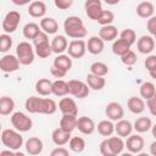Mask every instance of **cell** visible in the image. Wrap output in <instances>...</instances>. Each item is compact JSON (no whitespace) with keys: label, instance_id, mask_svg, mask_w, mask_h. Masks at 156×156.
Masks as SVG:
<instances>
[{"label":"cell","instance_id":"cell-30","mask_svg":"<svg viewBox=\"0 0 156 156\" xmlns=\"http://www.w3.org/2000/svg\"><path fill=\"white\" fill-rule=\"evenodd\" d=\"M107 143L110 145V149H111V152L113 156L116 155H119L123 152V149L126 147V143L123 141L122 136H110L107 138Z\"/></svg>","mask_w":156,"mask_h":156},{"label":"cell","instance_id":"cell-48","mask_svg":"<svg viewBox=\"0 0 156 156\" xmlns=\"http://www.w3.org/2000/svg\"><path fill=\"white\" fill-rule=\"evenodd\" d=\"M99 150H100V154L102 156H113L112 152H111V149H110V145L107 143V139L102 140L99 145Z\"/></svg>","mask_w":156,"mask_h":156},{"label":"cell","instance_id":"cell-19","mask_svg":"<svg viewBox=\"0 0 156 156\" xmlns=\"http://www.w3.org/2000/svg\"><path fill=\"white\" fill-rule=\"evenodd\" d=\"M127 107H128V110H129L132 113H134V115H140V113H143L144 110H145L144 99H143L141 96H140V98H138V96H132V98H129L128 101H127Z\"/></svg>","mask_w":156,"mask_h":156},{"label":"cell","instance_id":"cell-39","mask_svg":"<svg viewBox=\"0 0 156 156\" xmlns=\"http://www.w3.org/2000/svg\"><path fill=\"white\" fill-rule=\"evenodd\" d=\"M139 93H140V96L144 100H149L150 98H152L155 95L156 88H155L154 83H151V82H144V83H141V85L139 88Z\"/></svg>","mask_w":156,"mask_h":156},{"label":"cell","instance_id":"cell-51","mask_svg":"<svg viewBox=\"0 0 156 156\" xmlns=\"http://www.w3.org/2000/svg\"><path fill=\"white\" fill-rule=\"evenodd\" d=\"M50 156H69V151L63 146H57L50 152Z\"/></svg>","mask_w":156,"mask_h":156},{"label":"cell","instance_id":"cell-29","mask_svg":"<svg viewBox=\"0 0 156 156\" xmlns=\"http://www.w3.org/2000/svg\"><path fill=\"white\" fill-rule=\"evenodd\" d=\"M77 122H78L77 116H74V115H62V117L60 119V127L62 129H65L66 132L72 133L77 128Z\"/></svg>","mask_w":156,"mask_h":156},{"label":"cell","instance_id":"cell-56","mask_svg":"<svg viewBox=\"0 0 156 156\" xmlns=\"http://www.w3.org/2000/svg\"><path fill=\"white\" fill-rule=\"evenodd\" d=\"M151 133H152V136L156 139V124H152V127H151Z\"/></svg>","mask_w":156,"mask_h":156},{"label":"cell","instance_id":"cell-53","mask_svg":"<svg viewBox=\"0 0 156 156\" xmlns=\"http://www.w3.org/2000/svg\"><path fill=\"white\" fill-rule=\"evenodd\" d=\"M15 5H17V6H24V5H28V4H30L33 0H11Z\"/></svg>","mask_w":156,"mask_h":156},{"label":"cell","instance_id":"cell-49","mask_svg":"<svg viewBox=\"0 0 156 156\" xmlns=\"http://www.w3.org/2000/svg\"><path fill=\"white\" fill-rule=\"evenodd\" d=\"M54 4L58 10H68L73 5V0H54Z\"/></svg>","mask_w":156,"mask_h":156},{"label":"cell","instance_id":"cell-44","mask_svg":"<svg viewBox=\"0 0 156 156\" xmlns=\"http://www.w3.org/2000/svg\"><path fill=\"white\" fill-rule=\"evenodd\" d=\"M136 60H138L136 58V54L133 50H129L124 55L121 56V61L126 66H133V65H135L136 63Z\"/></svg>","mask_w":156,"mask_h":156},{"label":"cell","instance_id":"cell-38","mask_svg":"<svg viewBox=\"0 0 156 156\" xmlns=\"http://www.w3.org/2000/svg\"><path fill=\"white\" fill-rule=\"evenodd\" d=\"M40 102L41 98L38 96H29L24 101V107L29 113H39L40 110Z\"/></svg>","mask_w":156,"mask_h":156},{"label":"cell","instance_id":"cell-10","mask_svg":"<svg viewBox=\"0 0 156 156\" xmlns=\"http://www.w3.org/2000/svg\"><path fill=\"white\" fill-rule=\"evenodd\" d=\"M20 60L15 55H4L0 60V69L4 73H12L20 68Z\"/></svg>","mask_w":156,"mask_h":156},{"label":"cell","instance_id":"cell-42","mask_svg":"<svg viewBox=\"0 0 156 156\" xmlns=\"http://www.w3.org/2000/svg\"><path fill=\"white\" fill-rule=\"evenodd\" d=\"M12 46V38L9 33H2L0 35V51L6 52Z\"/></svg>","mask_w":156,"mask_h":156},{"label":"cell","instance_id":"cell-6","mask_svg":"<svg viewBox=\"0 0 156 156\" xmlns=\"http://www.w3.org/2000/svg\"><path fill=\"white\" fill-rule=\"evenodd\" d=\"M20 21H21V13L18 11H9L4 20H2V30L4 33H13L16 32V29L18 28V24H20Z\"/></svg>","mask_w":156,"mask_h":156},{"label":"cell","instance_id":"cell-17","mask_svg":"<svg viewBox=\"0 0 156 156\" xmlns=\"http://www.w3.org/2000/svg\"><path fill=\"white\" fill-rule=\"evenodd\" d=\"M26 151L29 154V155H39L41 154L43 149H44V144L41 141V139L37 138V136H30L27 141H26Z\"/></svg>","mask_w":156,"mask_h":156},{"label":"cell","instance_id":"cell-37","mask_svg":"<svg viewBox=\"0 0 156 156\" xmlns=\"http://www.w3.org/2000/svg\"><path fill=\"white\" fill-rule=\"evenodd\" d=\"M151 127H152V122L149 117H139L133 124V128L138 133H146L151 129Z\"/></svg>","mask_w":156,"mask_h":156},{"label":"cell","instance_id":"cell-31","mask_svg":"<svg viewBox=\"0 0 156 156\" xmlns=\"http://www.w3.org/2000/svg\"><path fill=\"white\" fill-rule=\"evenodd\" d=\"M52 94L55 96H66L69 94V88H68V82L63 79H56L52 82Z\"/></svg>","mask_w":156,"mask_h":156},{"label":"cell","instance_id":"cell-41","mask_svg":"<svg viewBox=\"0 0 156 156\" xmlns=\"http://www.w3.org/2000/svg\"><path fill=\"white\" fill-rule=\"evenodd\" d=\"M90 73L96 74V76L105 77L108 73V66L106 63H104V62H100V61L93 62L90 65Z\"/></svg>","mask_w":156,"mask_h":156},{"label":"cell","instance_id":"cell-27","mask_svg":"<svg viewBox=\"0 0 156 156\" xmlns=\"http://www.w3.org/2000/svg\"><path fill=\"white\" fill-rule=\"evenodd\" d=\"M58 108V105L55 102V100L49 99V98H41L40 102V115H54Z\"/></svg>","mask_w":156,"mask_h":156},{"label":"cell","instance_id":"cell-11","mask_svg":"<svg viewBox=\"0 0 156 156\" xmlns=\"http://www.w3.org/2000/svg\"><path fill=\"white\" fill-rule=\"evenodd\" d=\"M124 143H126L127 150L130 154H140L145 145L144 138L139 134H130L129 136H127V140Z\"/></svg>","mask_w":156,"mask_h":156},{"label":"cell","instance_id":"cell-35","mask_svg":"<svg viewBox=\"0 0 156 156\" xmlns=\"http://www.w3.org/2000/svg\"><path fill=\"white\" fill-rule=\"evenodd\" d=\"M15 110V101L10 96H2L0 99V115L7 116L12 113Z\"/></svg>","mask_w":156,"mask_h":156},{"label":"cell","instance_id":"cell-2","mask_svg":"<svg viewBox=\"0 0 156 156\" xmlns=\"http://www.w3.org/2000/svg\"><path fill=\"white\" fill-rule=\"evenodd\" d=\"M1 143L7 149H11L13 151H17L23 145V136L21 135V132L17 129H4L1 132Z\"/></svg>","mask_w":156,"mask_h":156},{"label":"cell","instance_id":"cell-40","mask_svg":"<svg viewBox=\"0 0 156 156\" xmlns=\"http://www.w3.org/2000/svg\"><path fill=\"white\" fill-rule=\"evenodd\" d=\"M68 146L69 150L73 152H83L85 149V140L82 136H71L69 141H68Z\"/></svg>","mask_w":156,"mask_h":156},{"label":"cell","instance_id":"cell-57","mask_svg":"<svg viewBox=\"0 0 156 156\" xmlns=\"http://www.w3.org/2000/svg\"><path fill=\"white\" fill-rule=\"evenodd\" d=\"M149 74H150V77H151V78L156 79V69H152V71H150V72H149Z\"/></svg>","mask_w":156,"mask_h":156},{"label":"cell","instance_id":"cell-24","mask_svg":"<svg viewBox=\"0 0 156 156\" xmlns=\"http://www.w3.org/2000/svg\"><path fill=\"white\" fill-rule=\"evenodd\" d=\"M155 6L150 1H141L136 6V15L141 18H150L154 16Z\"/></svg>","mask_w":156,"mask_h":156},{"label":"cell","instance_id":"cell-45","mask_svg":"<svg viewBox=\"0 0 156 156\" xmlns=\"http://www.w3.org/2000/svg\"><path fill=\"white\" fill-rule=\"evenodd\" d=\"M115 20V15L112 11L110 10H104L101 17L98 20V23H100L101 26H107V24H111Z\"/></svg>","mask_w":156,"mask_h":156},{"label":"cell","instance_id":"cell-20","mask_svg":"<svg viewBox=\"0 0 156 156\" xmlns=\"http://www.w3.org/2000/svg\"><path fill=\"white\" fill-rule=\"evenodd\" d=\"M46 13V5L43 1H32L28 7V15L34 18H43Z\"/></svg>","mask_w":156,"mask_h":156},{"label":"cell","instance_id":"cell-52","mask_svg":"<svg viewBox=\"0 0 156 156\" xmlns=\"http://www.w3.org/2000/svg\"><path fill=\"white\" fill-rule=\"evenodd\" d=\"M50 73H51L52 77H55V78H57V79H61V78H63V77L66 76L67 72H65V71H62V69H60V68L52 66V67L50 68Z\"/></svg>","mask_w":156,"mask_h":156},{"label":"cell","instance_id":"cell-34","mask_svg":"<svg viewBox=\"0 0 156 156\" xmlns=\"http://www.w3.org/2000/svg\"><path fill=\"white\" fill-rule=\"evenodd\" d=\"M41 32V28H40V24H37L34 22H29L27 24H24L23 29H22V33H23V37L26 39H34L39 33Z\"/></svg>","mask_w":156,"mask_h":156},{"label":"cell","instance_id":"cell-26","mask_svg":"<svg viewBox=\"0 0 156 156\" xmlns=\"http://www.w3.org/2000/svg\"><path fill=\"white\" fill-rule=\"evenodd\" d=\"M35 91L41 96H48L52 94V82L48 78H40L35 83Z\"/></svg>","mask_w":156,"mask_h":156},{"label":"cell","instance_id":"cell-50","mask_svg":"<svg viewBox=\"0 0 156 156\" xmlns=\"http://www.w3.org/2000/svg\"><path fill=\"white\" fill-rule=\"evenodd\" d=\"M146 106H147L150 113L156 117V93H155V95L152 98H150L149 100H146Z\"/></svg>","mask_w":156,"mask_h":156},{"label":"cell","instance_id":"cell-13","mask_svg":"<svg viewBox=\"0 0 156 156\" xmlns=\"http://www.w3.org/2000/svg\"><path fill=\"white\" fill-rule=\"evenodd\" d=\"M155 39L151 35H141L136 40V48L140 54L150 55L155 49Z\"/></svg>","mask_w":156,"mask_h":156},{"label":"cell","instance_id":"cell-9","mask_svg":"<svg viewBox=\"0 0 156 156\" xmlns=\"http://www.w3.org/2000/svg\"><path fill=\"white\" fill-rule=\"evenodd\" d=\"M67 51L72 58H82L87 52V43L83 39H73L69 41Z\"/></svg>","mask_w":156,"mask_h":156},{"label":"cell","instance_id":"cell-15","mask_svg":"<svg viewBox=\"0 0 156 156\" xmlns=\"http://www.w3.org/2000/svg\"><path fill=\"white\" fill-rule=\"evenodd\" d=\"M77 128L78 130L84 134V135H90L94 133L96 126L94 123V121L90 118V117H87V116H82L78 118V122H77Z\"/></svg>","mask_w":156,"mask_h":156},{"label":"cell","instance_id":"cell-43","mask_svg":"<svg viewBox=\"0 0 156 156\" xmlns=\"http://www.w3.org/2000/svg\"><path fill=\"white\" fill-rule=\"evenodd\" d=\"M119 38H122L123 40H126L127 43H129L130 45H133L134 43H136V34L134 32V29L132 28H126L121 32Z\"/></svg>","mask_w":156,"mask_h":156},{"label":"cell","instance_id":"cell-54","mask_svg":"<svg viewBox=\"0 0 156 156\" xmlns=\"http://www.w3.org/2000/svg\"><path fill=\"white\" fill-rule=\"evenodd\" d=\"M150 154L156 156V139H155V141H152L150 144Z\"/></svg>","mask_w":156,"mask_h":156},{"label":"cell","instance_id":"cell-47","mask_svg":"<svg viewBox=\"0 0 156 156\" xmlns=\"http://www.w3.org/2000/svg\"><path fill=\"white\" fill-rule=\"evenodd\" d=\"M144 66H145V68H146L149 72L152 71V69H156V55H149V56L145 58Z\"/></svg>","mask_w":156,"mask_h":156},{"label":"cell","instance_id":"cell-23","mask_svg":"<svg viewBox=\"0 0 156 156\" xmlns=\"http://www.w3.org/2000/svg\"><path fill=\"white\" fill-rule=\"evenodd\" d=\"M51 48H52V52L60 55V54H63V51L67 50L68 48V41H67V38L65 35H55L54 39L51 40Z\"/></svg>","mask_w":156,"mask_h":156},{"label":"cell","instance_id":"cell-5","mask_svg":"<svg viewBox=\"0 0 156 156\" xmlns=\"http://www.w3.org/2000/svg\"><path fill=\"white\" fill-rule=\"evenodd\" d=\"M10 121H11V124L15 129H17L18 132L21 133H24V132H28L32 129L33 127V121L30 117H28L26 113L21 112V111H17V112H13L10 117Z\"/></svg>","mask_w":156,"mask_h":156},{"label":"cell","instance_id":"cell-28","mask_svg":"<svg viewBox=\"0 0 156 156\" xmlns=\"http://www.w3.org/2000/svg\"><path fill=\"white\" fill-rule=\"evenodd\" d=\"M40 28L46 34H55L58 30V23L52 17H43L40 20Z\"/></svg>","mask_w":156,"mask_h":156},{"label":"cell","instance_id":"cell-32","mask_svg":"<svg viewBox=\"0 0 156 156\" xmlns=\"http://www.w3.org/2000/svg\"><path fill=\"white\" fill-rule=\"evenodd\" d=\"M87 84L89 85L90 89L93 90H101L105 88V84H106V80L104 77L101 76H96V74H93V73H89L87 76Z\"/></svg>","mask_w":156,"mask_h":156},{"label":"cell","instance_id":"cell-16","mask_svg":"<svg viewBox=\"0 0 156 156\" xmlns=\"http://www.w3.org/2000/svg\"><path fill=\"white\" fill-rule=\"evenodd\" d=\"M69 139H71V133L69 132H66L61 127L54 129L52 133H51V140L57 146H63V145L68 144Z\"/></svg>","mask_w":156,"mask_h":156},{"label":"cell","instance_id":"cell-46","mask_svg":"<svg viewBox=\"0 0 156 156\" xmlns=\"http://www.w3.org/2000/svg\"><path fill=\"white\" fill-rule=\"evenodd\" d=\"M146 28H147L150 35H151V37L155 39V41H156V16H152V17L147 18Z\"/></svg>","mask_w":156,"mask_h":156},{"label":"cell","instance_id":"cell-4","mask_svg":"<svg viewBox=\"0 0 156 156\" xmlns=\"http://www.w3.org/2000/svg\"><path fill=\"white\" fill-rule=\"evenodd\" d=\"M16 56L20 60V63L23 66H29L34 61L35 50L28 41H21L16 46Z\"/></svg>","mask_w":156,"mask_h":156},{"label":"cell","instance_id":"cell-55","mask_svg":"<svg viewBox=\"0 0 156 156\" xmlns=\"http://www.w3.org/2000/svg\"><path fill=\"white\" fill-rule=\"evenodd\" d=\"M104 1H105L107 5H117L121 0H104Z\"/></svg>","mask_w":156,"mask_h":156},{"label":"cell","instance_id":"cell-7","mask_svg":"<svg viewBox=\"0 0 156 156\" xmlns=\"http://www.w3.org/2000/svg\"><path fill=\"white\" fill-rule=\"evenodd\" d=\"M68 88H69V94L73 95L74 98L78 99H84L89 95L90 88L87 83L79 79H71L68 80Z\"/></svg>","mask_w":156,"mask_h":156},{"label":"cell","instance_id":"cell-3","mask_svg":"<svg viewBox=\"0 0 156 156\" xmlns=\"http://www.w3.org/2000/svg\"><path fill=\"white\" fill-rule=\"evenodd\" d=\"M49 34H46L45 32H40L34 39H33V45H34V50L35 54L40 57V58H46L51 55L52 52V48H51V43H49Z\"/></svg>","mask_w":156,"mask_h":156},{"label":"cell","instance_id":"cell-8","mask_svg":"<svg viewBox=\"0 0 156 156\" xmlns=\"http://www.w3.org/2000/svg\"><path fill=\"white\" fill-rule=\"evenodd\" d=\"M84 10H85L87 16L90 20L96 21V22H98V20L101 17V15L104 12L101 0H85V2H84Z\"/></svg>","mask_w":156,"mask_h":156},{"label":"cell","instance_id":"cell-12","mask_svg":"<svg viewBox=\"0 0 156 156\" xmlns=\"http://www.w3.org/2000/svg\"><path fill=\"white\" fill-rule=\"evenodd\" d=\"M105 115L108 119L111 121H119L123 118L124 116V110H123V106L117 102V101H111L106 105V108H105Z\"/></svg>","mask_w":156,"mask_h":156},{"label":"cell","instance_id":"cell-21","mask_svg":"<svg viewBox=\"0 0 156 156\" xmlns=\"http://www.w3.org/2000/svg\"><path fill=\"white\" fill-rule=\"evenodd\" d=\"M117 35H118V29L112 24L101 26V28L99 29V37L104 41H112L117 38Z\"/></svg>","mask_w":156,"mask_h":156},{"label":"cell","instance_id":"cell-33","mask_svg":"<svg viewBox=\"0 0 156 156\" xmlns=\"http://www.w3.org/2000/svg\"><path fill=\"white\" fill-rule=\"evenodd\" d=\"M98 133L102 136H111L115 132V124L112 123L111 119H102L98 123L96 126Z\"/></svg>","mask_w":156,"mask_h":156},{"label":"cell","instance_id":"cell-14","mask_svg":"<svg viewBox=\"0 0 156 156\" xmlns=\"http://www.w3.org/2000/svg\"><path fill=\"white\" fill-rule=\"evenodd\" d=\"M58 110L62 115H78V107L72 98H62L58 101Z\"/></svg>","mask_w":156,"mask_h":156},{"label":"cell","instance_id":"cell-18","mask_svg":"<svg viewBox=\"0 0 156 156\" xmlns=\"http://www.w3.org/2000/svg\"><path fill=\"white\" fill-rule=\"evenodd\" d=\"M105 48V41L100 38V37H90L88 39L87 43V50L91 54V55H99L104 51Z\"/></svg>","mask_w":156,"mask_h":156},{"label":"cell","instance_id":"cell-25","mask_svg":"<svg viewBox=\"0 0 156 156\" xmlns=\"http://www.w3.org/2000/svg\"><path fill=\"white\" fill-rule=\"evenodd\" d=\"M52 66H55V67H57L65 72H68L72 68V57L69 55L60 54L54 58Z\"/></svg>","mask_w":156,"mask_h":156},{"label":"cell","instance_id":"cell-22","mask_svg":"<svg viewBox=\"0 0 156 156\" xmlns=\"http://www.w3.org/2000/svg\"><path fill=\"white\" fill-rule=\"evenodd\" d=\"M133 124L129 122V121H127V119H119V121H117V123L115 124V132L117 133V135H119V136H122V138H127V136H129L130 134H132V132H133Z\"/></svg>","mask_w":156,"mask_h":156},{"label":"cell","instance_id":"cell-1","mask_svg":"<svg viewBox=\"0 0 156 156\" xmlns=\"http://www.w3.org/2000/svg\"><path fill=\"white\" fill-rule=\"evenodd\" d=\"M63 30L72 39H83L88 34L83 21L78 16H68L63 22Z\"/></svg>","mask_w":156,"mask_h":156},{"label":"cell","instance_id":"cell-36","mask_svg":"<svg viewBox=\"0 0 156 156\" xmlns=\"http://www.w3.org/2000/svg\"><path fill=\"white\" fill-rule=\"evenodd\" d=\"M130 44L129 43H127L126 40H123L122 38H119V39H116L115 41H113V44H112V52L115 54V55H117V56H122V55H124L127 51H129L130 50Z\"/></svg>","mask_w":156,"mask_h":156}]
</instances>
